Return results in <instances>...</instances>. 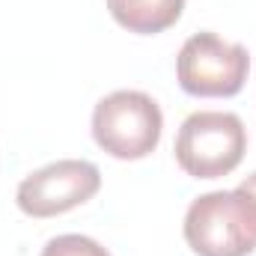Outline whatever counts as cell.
<instances>
[{
	"label": "cell",
	"mask_w": 256,
	"mask_h": 256,
	"mask_svg": "<svg viewBox=\"0 0 256 256\" xmlns=\"http://www.w3.org/2000/svg\"><path fill=\"white\" fill-rule=\"evenodd\" d=\"M185 242L196 256H248L256 250V218L238 191L196 196L185 214Z\"/></svg>",
	"instance_id": "cell-1"
},
{
	"label": "cell",
	"mask_w": 256,
	"mask_h": 256,
	"mask_svg": "<svg viewBox=\"0 0 256 256\" xmlns=\"http://www.w3.org/2000/svg\"><path fill=\"white\" fill-rule=\"evenodd\" d=\"M161 128L164 114L158 102L140 90H116L104 96L92 110L96 143L120 161H137L155 152Z\"/></svg>",
	"instance_id": "cell-2"
},
{
	"label": "cell",
	"mask_w": 256,
	"mask_h": 256,
	"mask_svg": "<svg viewBox=\"0 0 256 256\" xmlns=\"http://www.w3.org/2000/svg\"><path fill=\"white\" fill-rule=\"evenodd\" d=\"M248 149V131L236 114L196 110L176 134V161L194 179H220L232 173Z\"/></svg>",
	"instance_id": "cell-3"
},
{
	"label": "cell",
	"mask_w": 256,
	"mask_h": 256,
	"mask_svg": "<svg viewBox=\"0 0 256 256\" xmlns=\"http://www.w3.org/2000/svg\"><path fill=\"white\" fill-rule=\"evenodd\" d=\"M250 72V54L244 45L224 42L218 33H194L176 57V78L188 96L230 98L242 92Z\"/></svg>",
	"instance_id": "cell-4"
},
{
	"label": "cell",
	"mask_w": 256,
	"mask_h": 256,
	"mask_svg": "<svg viewBox=\"0 0 256 256\" xmlns=\"http://www.w3.org/2000/svg\"><path fill=\"white\" fill-rule=\"evenodd\" d=\"M98 188H102V173L92 161L63 158L30 173L18 185L15 202L30 218H54L92 200Z\"/></svg>",
	"instance_id": "cell-5"
},
{
	"label": "cell",
	"mask_w": 256,
	"mask_h": 256,
	"mask_svg": "<svg viewBox=\"0 0 256 256\" xmlns=\"http://www.w3.org/2000/svg\"><path fill=\"white\" fill-rule=\"evenodd\" d=\"M108 9L126 30L152 36L179 21L185 0H108Z\"/></svg>",
	"instance_id": "cell-6"
},
{
	"label": "cell",
	"mask_w": 256,
	"mask_h": 256,
	"mask_svg": "<svg viewBox=\"0 0 256 256\" xmlns=\"http://www.w3.org/2000/svg\"><path fill=\"white\" fill-rule=\"evenodd\" d=\"M39 256H110L96 238L90 236H78V232H68V236H57L45 244V250Z\"/></svg>",
	"instance_id": "cell-7"
},
{
	"label": "cell",
	"mask_w": 256,
	"mask_h": 256,
	"mask_svg": "<svg viewBox=\"0 0 256 256\" xmlns=\"http://www.w3.org/2000/svg\"><path fill=\"white\" fill-rule=\"evenodd\" d=\"M236 191L248 200V206H250V212H254V218H256V173H250V176L236 188Z\"/></svg>",
	"instance_id": "cell-8"
}]
</instances>
